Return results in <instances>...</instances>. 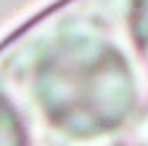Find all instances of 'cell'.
Instances as JSON below:
<instances>
[{
    "label": "cell",
    "mask_w": 148,
    "mask_h": 146,
    "mask_svg": "<svg viewBox=\"0 0 148 146\" xmlns=\"http://www.w3.org/2000/svg\"><path fill=\"white\" fill-rule=\"evenodd\" d=\"M145 29H148V11H145ZM145 40H148V32H145ZM148 45V43H145Z\"/></svg>",
    "instance_id": "7a4b0ae2"
},
{
    "label": "cell",
    "mask_w": 148,
    "mask_h": 146,
    "mask_svg": "<svg viewBox=\"0 0 148 146\" xmlns=\"http://www.w3.org/2000/svg\"><path fill=\"white\" fill-rule=\"evenodd\" d=\"M40 98L48 120L77 138L119 127L132 106V85L122 59L103 48L58 53L42 75Z\"/></svg>",
    "instance_id": "6da1fadb"
}]
</instances>
